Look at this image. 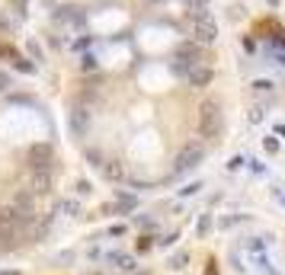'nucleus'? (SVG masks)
Masks as SVG:
<instances>
[{
  "label": "nucleus",
  "mask_w": 285,
  "mask_h": 275,
  "mask_svg": "<svg viewBox=\"0 0 285 275\" xmlns=\"http://www.w3.org/2000/svg\"><path fill=\"white\" fill-rule=\"evenodd\" d=\"M189 35H193L196 45H215L218 42V23H215V16L208 13H193L189 16Z\"/></svg>",
  "instance_id": "obj_1"
},
{
  "label": "nucleus",
  "mask_w": 285,
  "mask_h": 275,
  "mask_svg": "<svg viewBox=\"0 0 285 275\" xmlns=\"http://www.w3.org/2000/svg\"><path fill=\"white\" fill-rule=\"evenodd\" d=\"M224 131V112H221V106H218L215 100H205L199 106V135L202 138H218Z\"/></svg>",
  "instance_id": "obj_2"
},
{
  "label": "nucleus",
  "mask_w": 285,
  "mask_h": 275,
  "mask_svg": "<svg viewBox=\"0 0 285 275\" xmlns=\"http://www.w3.org/2000/svg\"><path fill=\"white\" fill-rule=\"evenodd\" d=\"M199 64H205L202 61V45H196V42H183V45L177 48V54H173V74H179V77H186L193 68H199Z\"/></svg>",
  "instance_id": "obj_3"
},
{
  "label": "nucleus",
  "mask_w": 285,
  "mask_h": 275,
  "mask_svg": "<svg viewBox=\"0 0 285 275\" xmlns=\"http://www.w3.org/2000/svg\"><path fill=\"white\" fill-rule=\"evenodd\" d=\"M202 160H205V144H202V141H189V144L179 147L177 163H173V173L183 176V173H189V170H196Z\"/></svg>",
  "instance_id": "obj_4"
},
{
  "label": "nucleus",
  "mask_w": 285,
  "mask_h": 275,
  "mask_svg": "<svg viewBox=\"0 0 285 275\" xmlns=\"http://www.w3.org/2000/svg\"><path fill=\"white\" fill-rule=\"evenodd\" d=\"M54 147L52 144H32L29 147V170H54Z\"/></svg>",
  "instance_id": "obj_5"
},
{
  "label": "nucleus",
  "mask_w": 285,
  "mask_h": 275,
  "mask_svg": "<svg viewBox=\"0 0 285 275\" xmlns=\"http://www.w3.org/2000/svg\"><path fill=\"white\" fill-rule=\"evenodd\" d=\"M54 189V170H29V192L32 195H48Z\"/></svg>",
  "instance_id": "obj_6"
},
{
  "label": "nucleus",
  "mask_w": 285,
  "mask_h": 275,
  "mask_svg": "<svg viewBox=\"0 0 285 275\" xmlns=\"http://www.w3.org/2000/svg\"><path fill=\"white\" fill-rule=\"evenodd\" d=\"M212 80H215V70L208 68V64H199V68H193L189 74H186V84L196 86V90H205Z\"/></svg>",
  "instance_id": "obj_7"
},
{
  "label": "nucleus",
  "mask_w": 285,
  "mask_h": 275,
  "mask_svg": "<svg viewBox=\"0 0 285 275\" xmlns=\"http://www.w3.org/2000/svg\"><path fill=\"white\" fill-rule=\"evenodd\" d=\"M68 125H71V131H74V135H84L87 125H90V109H87V106H74V109H71Z\"/></svg>",
  "instance_id": "obj_8"
},
{
  "label": "nucleus",
  "mask_w": 285,
  "mask_h": 275,
  "mask_svg": "<svg viewBox=\"0 0 285 275\" xmlns=\"http://www.w3.org/2000/svg\"><path fill=\"white\" fill-rule=\"evenodd\" d=\"M10 205H16L19 211L26 214V218H36V195H32V192L19 189V192L13 195V202H10Z\"/></svg>",
  "instance_id": "obj_9"
},
{
  "label": "nucleus",
  "mask_w": 285,
  "mask_h": 275,
  "mask_svg": "<svg viewBox=\"0 0 285 275\" xmlns=\"http://www.w3.org/2000/svg\"><path fill=\"white\" fill-rule=\"evenodd\" d=\"M135 208H138V195H131V192L119 189V192H116V205L109 208V211H122V214H128V211H135Z\"/></svg>",
  "instance_id": "obj_10"
},
{
  "label": "nucleus",
  "mask_w": 285,
  "mask_h": 275,
  "mask_svg": "<svg viewBox=\"0 0 285 275\" xmlns=\"http://www.w3.org/2000/svg\"><path fill=\"white\" fill-rule=\"evenodd\" d=\"M100 173H103V179H109V183H122V179H125L122 160H106V163L100 167Z\"/></svg>",
  "instance_id": "obj_11"
},
{
  "label": "nucleus",
  "mask_w": 285,
  "mask_h": 275,
  "mask_svg": "<svg viewBox=\"0 0 285 275\" xmlns=\"http://www.w3.org/2000/svg\"><path fill=\"white\" fill-rule=\"evenodd\" d=\"M106 262H112L119 272H135V269H138V262L131 259L128 253H106Z\"/></svg>",
  "instance_id": "obj_12"
},
{
  "label": "nucleus",
  "mask_w": 285,
  "mask_h": 275,
  "mask_svg": "<svg viewBox=\"0 0 285 275\" xmlns=\"http://www.w3.org/2000/svg\"><path fill=\"white\" fill-rule=\"evenodd\" d=\"M52 224H54V211H48L45 218L39 221V227H36V240H45V234L52 230Z\"/></svg>",
  "instance_id": "obj_13"
},
{
  "label": "nucleus",
  "mask_w": 285,
  "mask_h": 275,
  "mask_svg": "<svg viewBox=\"0 0 285 275\" xmlns=\"http://www.w3.org/2000/svg\"><path fill=\"white\" fill-rule=\"evenodd\" d=\"M58 211H61V214H71V218H77V214H80V202H77V199H64L61 205H58Z\"/></svg>",
  "instance_id": "obj_14"
},
{
  "label": "nucleus",
  "mask_w": 285,
  "mask_h": 275,
  "mask_svg": "<svg viewBox=\"0 0 285 275\" xmlns=\"http://www.w3.org/2000/svg\"><path fill=\"white\" fill-rule=\"evenodd\" d=\"M13 68H16V70H23V74H36V68H39V64H36V61H29V58H23V54H19V58L13 61Z\"/></svg>",
  "instance_id": "obj_15"
},
{
  "label": "nucleus",
  "mask_w": 285,
  "mask_h": 275,
  "mask_svg": "<svg viewBox=\"0 0 285 275\" xmlns=\"http://www.w3.org/2000/svg\"><path fill=\"white\" fill-rule=\"evenodd\" d=\"M208 3H212V0H186V13H189V16H193V13H205Z\"/></svg>",
  "instance_id": "obj_16"
},
{
  "label": "nucleus",
  "mask_w": 285,
  "mask_h": 275,
  "mask_svg": "<svg viewBox=\"0 0 285 275\" xmlns=\"http://www.w3.org/2000/svg\"><path fill=\"white\" fill-rule=\"evenodd\" d=\"M96 68H100V61H96V58H93V54L87 52L84 58H80V70H84V74H93Z\"/></svg>",
  "instance_id": "obj_17"
},
{
  "label": "nucleus",
  "mask_w": 285,
  "mask_h": 275,
  "mask_svg": "<svg viewBox=\"0 0 285 275\" xmlns=\"http://www.w3.org/2000/svg\"><path fill=\"white\" fill-rule=\"evenodd\" d=\"M266 243H269V237H250V240H247V250H250V253H263V250H266Z\"/></svg>",
  "instance_id": "obj_18"
},
{
  "label": "nucleus",
  "mask_w": 285,
  "mask_h": 275,
  "mask_svg": "<svg viewBox=\"0 0 285 275\" xmlns=\"http://www.w3.org/2000/svg\"><path fill=\"white\" fill-rule=\"evenodd\" d=\"M272 90H276V84H272V80H253V93H260V96H263V93L269 96Z\"/></svg>",
  "instance_id": "obj_19"
},
{
  "label": "nucleus",
  "mask_w": 285,
  "mask_h": 275,
  "mask_svg": "<svg viewBox=\"0 0 285 275\" xmlns=\"http://www.w3.org/2000/svg\"><path fill=\"white\" fill-rule=\"evenodd\" d=\"M26 52H29V58H32V61H36V64H39L42 58H45V54H42V48L36 45V42H26Z\"/></svg>",
  "instance_id": "obj_20"
},
{
  "label": "nucleus",
  "mask_w": 285,
  "mask_h": 275,
  "mask_svg": "<svg viewBox=\"0 0 285 275\" xmlns=\"http://www.w3.org/2000/svg\"><path fill=\"white\" fill-rule=\"evenodd\" d=\"M263 147H266V154H279V138L266 135V138H263Z\"/></svg>",
  "instance_id": "obj_21"
},
{
  "label": "nucleus",
  "mask_w": 285,
  "mask_h": 275,
  "mask_svg": "<svg viewBox=\"0 0 285 275\" xmlns=\"http://www.w3.org/2000/svg\"><path fill=\"white\" fill-rule=\"evenodd\" d=\"M74 192H77V195H90V192H93L90 179H77V183H74Z\"/></svg>",
  "instance_id": "obj_22"
},
{
  "label": "nucleus",
  "mask_w": 285,
  "mask_h": 275,
  "mask_svg": "<svg viewBox=\"0 0 285 275\" xmlns=\"http://www.w3.org/2000/svg\"><path fill=\"white\" fill-rule=\"evenodd\" d=\"M240 221H250V218H247V214H234V218H221V227H234V224H240Z\"/></svg>",
  "instance_id": "obj_23"
},
{
  "label": "nucleus",
  "mask_w": 285,
  "mask_h": 275,
  "mask_svg": "<svg viewBox=\"0 0 285 275\" xmlns=\"http://www.w3.org/2000/svg\"><path fill=\"white\" fill-rule=\"evenodd\" d=\"M87 160H90V163H93V167H96V170H100L103 163H106V160H103V154H100V151H93V147H90V151H87Z\"/></svg>",
  "instance_id": "obj_24"
},
{
  "label": "nucleus",
  "mask_w": 285,
  "mask_h": 275,
  "mask_svg": "<svg viewBox=\"0 0 285 275\" xmlns=\"http://www.w3.org/2000/svg\"><path fill=\"white\" fill-rule=\"evenodd\" d=\"M263 115H266V109H263V106H253V109H250V122L260 125V122H263Z\"/></svg>",
  "instance_id": "obj_25"
},
{
  "label": "nucleus",
  "mask_w": 285,
  "mask_h": 275,
  "mask_svg": "<svg viewBox=\"0 0 285 275\" xmlns=\"http://www.w3.org/2000/svg\"><path fill=\"white\" fill-rule=\"evenodd\" d=\"M0 58H10V61H16V58H19V52H16V48H10V45H0Z\"/></svg>",
  "instance_id": "obj_26"
},
{
  "label": "nucleus",
  "mask_w": 285,
  "mask_h": 275,
  "mask_svg": "<svg viewBox=\"0 0 285 275\" xmlns=\"http://www.w3.org/2000/svg\"><path fill=\"white\" fill-rule=\"evenodd\" d=\"M10 86H13V80H10V74H7V70H0V93H7Z\"/></svg>",
  "instance_id": "obj_27"
},
{
  "label": "nucleus",
  "mask_w": 285,
  "mask_h": 275,
  "mask_svg": "<svg viewBox=\"0 0 285 275\" xmlns=\"http://www.w3.org/2000/svg\"><path fill=\"white\" fill-rule=\"evenodd\" d=\"M186 259H189V256H186V253H177V256H173V259H170V266H173V269H183V266H186Z\"/></svg>",
  "instance_id": "obj_28"
},
{
  "label": "nucleus",
  "mask_w": 285,
  "mask_h": 275,
  "mask_svg": "<svg viewBox=\"0 0 285 275\" xmlns=\"http://www.w3.org/2000/svg\"><path fill=\"white\" fill-rule=\"evenodd\" d=\"M208 227H212V218H208V214H202V218H199V234H202V237L208 234Z\"/></svg>",
  "instance_id": "obj_29"
},
{
  "label": "nucleus",
  "mask_w": 285,
  "mask_h": 275,
  "mask_svg": "<svg viewBox=\"0 0 285 275\" xmlns=\"http://www.w3.org/2000/svg\"><path fill=\"white\" fill-rule=\"evenodd\" d=\"M199 189H202V183H189L186 189H179V195H196Z\"/></svg>",
  "instance_id": "obj_30"
},
{
  "label": "nucleus",
  "mask_w": 285,
  "mask_h": 275,
  "mask_svg": "<svg viewBox=\"0 0 285 275\" xmlns=\"http://www.w3.org/2000/svg\"><path fill=\"white\" fill-rule=\"evenodd\" d=\"M244 157H240V154H237V157H231V163H228V170H240V167H244Z\"/></svg>",
  "instance_id": "obj_31"
},
{
  "label": "nucleus",
  "mask_w": 285,
  "mask_h": 275,
  "mask_svg": "<svg viewBox=\"0 0 285 275\" xmlns=\"http://www.w3.org/2000/svg\"><path fill=\"white\" fill-rule=\"evenodd\" d=\"M10 3H13V7H16V13L23 16V13H26V3H29V0H10Z\"/></svg>",
  "instance_id": "obj_32"
},
{
  "label": "nucleus",
  "mask_w": 285,
  "mask_h": 275,
  "mask_svg": "<svg viewBox=\"0 0 285 275\" xmlns=\"http://www.w3.org/2000/svg\"><path fill=\"white\" fill-rule=\"evenodd\" d=\"M138 250H151V237H141L138 240Z\"/></svg>",
  "instance_id": "obj_33"
},
{
  "label": "nucleus",
  "mask_w": 285,
  "mask_h": 275,
  "mask_svg": "<svg viewBox=\"0 0 285 275\" xmlns=\"http://www.w3.org/2000/svg\"><path fill=\"white\" fill-rule=\"evenodd\" d=\"M279 64H282V68H285V54H279Z\"/></svg>",
  "instance_id": "obj_34"
},
{
  "label": "nucleus",
  "mask_w": 285,
  "mask_h": 275,
  "mask_svg": "<svg viewBox=\"0 0 285 275\" xmlns=\"http://www.w3.org/2000/svg\"><path fill=\"white\" fill-rule=\"evenodd\" d=\"M0 275H19V272H0Z\"/></svg>",
  "instance_id": "obj_35"
}]
</instances>
